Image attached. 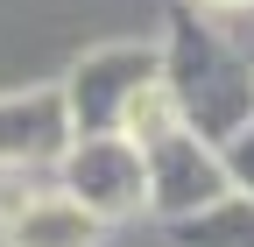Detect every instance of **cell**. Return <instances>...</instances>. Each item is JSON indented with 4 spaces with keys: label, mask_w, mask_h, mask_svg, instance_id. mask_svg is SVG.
<instances>
[{
    "label": "cell",
    "mask_w": 254,
    "mask_h": 247,
    "mask_svg": "<svg viewBox=\"0 0 254 247\" xmlns=\"http://www.w3.org/2000/svg\"><path fill=\"white\" fill-rule=\"evenodd\" d=\"M155 85L177 113L184 134L198 141H233L254 120V50L233 43L219 21L205 14H170V36L155 43Z\"/></svg>",
    "instance_id": "6da1fadb"
},
{
    "label": "cell",
    "mask_w": 254,
    "mask_h": 247,
    "mask_svg": "<svg viewBox=\"0 0 254 247\" xmlns=\"http://www.w3.org/2000/svg\"><path fill=\"white\" fill-rule=\"evenodd\" d=\"M155 71H163L155 43H99V50H85L57 85L71 134H127L134 106L155 92Z\"/></svg>",
    "instance_id": "7a4b0ae2"
},
{
    "label": "cell",
    "mask_w": 254,
    "mask_h": 247,
    "mask_svg": "<svg viewBox=\"0 0 254 247\" xmlns=\"http://www.w3.org/2000/svg\"><path fill=\"white\" fill-rule=\"evenodd\" d=\"M50 184L78 212H92L99 226H120L148 212V177H141V148L127 134H71V148L57 156Z\"/></svg>",
    "instance_id": "3957f363"
},
{
    "label": "cell",
    "mask_w": 254,
    "mask_h": 247,
    "mask_svg": "<svg viewBox=\"0 0 254 247\" xmlns=\"http://www.w3.org/2000/svg\"><path fill=\"white\" fill-rule=\"evenodd\" d=\"M141 177H148V212L163 226L190 219V212H205L226 198V170H219V148L184 134V127H163L141 141Z\"/></svg>",
    "instance_id": "277c9868"
},
{
    "label": "cell",
    "mask_w": 254,
    "mask_h": 247,
    "mask_svg": "<svg viewBox=\"0 0 254 247\" xmlns=\"http://www.w3.org/2000/svg\"><path fill=\"white\" fill-rule=\"evenodd\" d=\"M64 148H71V120H64L57 85L0 92V170H36V177H50Z\"/></svg>",
    "instance_id": "5b68a950"
},
{
    "label": "cell",
    "mask_w": 254,
    "mask_h": 247,
    "mask_svg": "<svg viewBox=\"0 0 254 247\" xmlns=\"http://www.w3.org/2000/svg\"><path fill=\"white\" fill-rule=\"evenodd\" d=\"M99 240H106V226L92 212H78L64 191H43L28 212H14L0 226V247H99Z\"/></svg>",
    "instance_id": "8992f818"
},
{
    "label": "cell",
    "mask_w": 254,
    "mask_h": 247,
    "mask_svg": "<svg viewBox=\"0 0 254 247\" xmlns=\"http://www.w3.org/2000/svg\"><path fill=\"white\" fill-rule=\"evenodd\" d=\"M170 233V247H254V198H219V205H205V212H190V219H177V226H163Z\"/></svg>",
    "instance_id": "52a82bcc"
},
{
    "label": "cell",
    "mask_w": 254,
    "mask_h": 247,
    "mask_svg": "<svg viewBox=\"0 0 254 247\" xmlns=\"http://www.w3.org/2000/svg\"><path fill=\"white\" fill-rule=\"evenodd\" d=\"M219 170H226V191L233 198H254V120L233 141H219Z\"/></svg>",
    "instance_id": "ba28073f"
},
{
    "label": "cell",
    "mask_w": 254,
    "mask_h": 247,
    "mask_svg": "<svg viewBox=\"0 0 254 247\" xmlns=\"http://www.w3.org/2000/svg\"><path fill=\"white\" fill-rule=\"evenodd\" d=\"M43 191H57V184H43L36 170H0V226L14 219V212H28Z\"/></svg>",
    "instance_id": "9c48e42d"
},
{
    "label": "cell",
    "mask_w": 254,
    "mask_h": 247,
    "mask_svg": "<svg viewBox=\"0 0 254 247\" xmlns=\"http://www.w3.org/2000/svg\"><path fill=\"white\" fill-rule=\"evenodd\" d=\"M254 0H205V14H247Z\"/></svg>",
    "instance_id": "30bf717a"
}]
</instances>
